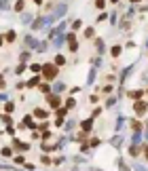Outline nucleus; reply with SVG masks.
I'll return each mask as SVG.
<instances>
[{"instance_id": "393cba45", "label": "nucleus", "mask_w": 148, "mask_h": 171, "mask_svg": "<svg viewBox=\"0 0 148 171\" xmlns=\"http://www.w3.org/2000/svg\"><path fill=\"white\" fill-rule=\"evenodd\" d=\"M80 25H83V23H80V21H78V19H76V21H72V30H78V28H80Z\"/></svg>"}, {"instance_id": "5701e85b", "label": "nucleus", "mask_w": 148, "mask_h": 171, "mask_svg": "<svg viewBox=\"0 0 148 171\" xmlns=\"http://www.w3.org/2000/svg\"><path fill=\"white\" fill-rule=\"evenodd\" d=\"M53 125H55V127H62V125H64V118H62V116H57V118H55V122H53Z\"/></svg>"}, {"instance_id": "f3484780", "label": "nucleus", "mask_w": 148, "mask_h": 171, "mask_svg": "<svg viewBox=\"0 0 148 171\" xmlns=\"http://www.w3.org/2000/svg\"><path fill=\"white\" fill-rule=\"evenodd\" d=\"M53 63H55V66H64V63H66V59H64L62 55H55V59H53Z\"/></svg>"}, {"instance_id": "b1692460", "label": "nucleus", "mask_w": 148, "mask_h": 171, "mask_svg": "<svg viewBox=\"0 0 148 171\" xmlns=\"http://www.w3.org/2000/svg\"><path fill=\"white\" fill-rule=\"evenodd\" d=\"M62 91H64V85H62V83H57V85H55V93L59 95V93H62Z\"/></svg>"}, {"instance_id": "423d86ee", "label": "nucleus", "mask_w": 148, "mask_h": 171, "mask_svg": "<svg viewBox=\"0 0 148 171\" xmlns=\"http://www.w3.org/2000/svg\"><path fill=\"white\" fill-rule=\"evenodd\" d=\"M13 144H15V148H17V150H21V152H23V150H28V148H30V144H23V142H19V140H15Z\"/></svg>"}, {"instance_id": "bb28decb", "label": "nucleus", "mask_w": 148, "mask_h": 171, "mask_svg": "<svg viewBox=\"0 0 148 171\" xmlns=\"http://www.w3.org/2000/svg\"><path fill=\"white\" fill-rule=\"evenodd\" d=\"M57 116H62V118H64V116H66V108H57Z\"/></svg>"}, {"instance_id": "6ab92c4d", "label": "nucleus", "mask_w": 148, "mask_h": 171, "mask_svg": "<svg viewBox=\"0 0 148 171\" xmlns=\"http://www.w3.org/2000/svg\"><path fill=\"white\" fill-rule=\"evenodd\" d=\"M74 106H76V99H68V101H66V110H72Z\"/></svg>"}, {"instance_id": "1a4fd4ad", "label": "nucleus", "mask_w": 148, "mask_h": 171, "mask_svg": "<svg viewBox=\"0 0 148 171\" xmlns=\"http://www.w3.org/2000/svg\"><path fill=\"white\" fill-rule=\"evenodd\" d=\"M4 38H7V42H15V38H17V34H15V30H9Z\"/></svg>"}, {"instance_id": "39448f33", "label": "nucleus", "mask_w": 148, "mask_h": 171, "mask_svg": "<svg viewBox=\"0 0 148 171\" xmlns=\"http://www.w3.org/2000/svg\"><path fill=\"white\" fill-rule=\"evenodd\" d=\"M80 127H83V131H85V133H87V131H91V129H93V116H91V118H85Z\"/></svg>"}, {"instance_id": "a878e982", "label": "nucleus", "mask_w": 148, "mask_h": 171, "mask_svg": "<svg viewBox=\"0 0 148 171\" xmlns=\"http://www.w3.org/2000/svg\"><path fill=\"white\" fill-rule=\"evenodd\" d=\"M95 7H97V9H104V7H106V0H97Z\"/></svg>"}, {"instance_id": "f8f14e48", "label": "nucleus", "mask_w": 148, "mask_h": 171, "mask_svg": "<svg viewBox=\"0 0 148 171\" xmlns=\"http://www.w3.org/2000/svg\"><path fill=\"white\" fill-rule=\"evenodd\" d=\"M38 91H42L45 95H49V91H51V87H49L47 83H42V85H38Z\"/></svg>"}, {"instance_id": "72a5a7b5", "label": "nucleus", "mask_w": 148, "mask_h": 171, "mask_svg": "<svg viewBox=\"0 0 148 171\" xmlns=\"http://www.w3.org/2000/svg\"><path fill=\"white\" fill-rule=\"evenodd\" d=\"M146 158H148V146H146Z\"/></svg>"}, {"instance_id": "4468645a", "label": "nucleus", "mask_w": 148, "mask_h": 171, "mask_svg": "<svg viewBox=\"0 0 148 171\" xmlns=\"http://www.w3.org/2000/svg\"><path fill=\"white\" fill-rule=\"evenodd\" d=\"M142 95H144V91H131V93H129V97H133L135 101H138V99L142 97Z\"/></svg>"}, {"instance_id": "a211bd4d", "label": "nucleus", "mask_w": 148, "mask_h": 171, "mask_svg": "<svg viewBox=\"0 0 148 171\" xmlns=\"http://www.w3.org/2000/svg\"><path fill=\"white\" fill-rule=\"evenodd\" d=\"M2 122H4L7 127H11V125H13V118H11L9 114H4V116H2Z\"/></svg>"}, {"instance_id": "ddd939ff", "label": "nucleus", "mask_w": 148, "mask_h": 171, "mask_svg": "<svg viewBox=\"0 0 148 171\" xmlns=\"http://www.w3.org/2000/svg\"><path fill=\"white\" fill-rule=\"evenodd\" d=\"M25 85H28V87H38V85H40V83H38V74H36L34 78H30V81L25 83Z\"/></svg>"}, {"instance_id": "2eb2a0df", "label": "nucleus", "mask_w": 148, "mask_h": 171, "mask_svg": "<svg viewBox=\"0 0 148 171\" xmlns=\"http://www.w3.org/2000/svg\"><path fill=\"white\" fill-rule=\"evenodd\" d=\"M30 70L34 72V74H40V70H42V66H40V63H32V66H30Z\"/></svg>"}, {"instance_id": "4be33fe9", "label": "nucleus", "mask_w": 148, "mask_h": 171, "mask_svg": "<svg viewBox=\"0 0 148 171\" xmlns=\"http://www.w3.org/2000/svg\"><path fill=\"white\" fill-rule=\"evenodd\" d=\"M19 59H21V63H25V61L30 59V53H21V57H19Z\"/></svg>"}, {"instance_id": "7c9ffc66", "label": "nucleus", "mask_w": 148, "mask_h": 171, "mask_svg": "<svg viewBox=\"0 0 148 171\" xmlns=\"http://www.w3.org/2000/svg\"><path fill=\"white\" fill-rule=\"evenodd\" d=\"M40 161L45 163V165H49V163H51V158H49V156H40Z\"/></svg>"}, {"instance_id": "473e14b6", "label": "nucleus", "mask_w": 148, "mask_h": 171, "mask_svg": "<svg viewBox=\"0 0 148 171\" xmlns=\"http://www.w3.org/2000/svg\"><path fill=\"white\" fill-rule=\"evenodd\" d=\"M2 38H4V36H0V45H2V42H4V40H2Z\"/></svg>"}, {"instance_id": "2f4dec72", "label": "nucleus", "mask_w": 148, "mask_h": 171, "mask_svg": "<svg viewBox=\"0 0 148 171\" xmlns=\"http://www.w3.org/2000/svg\"><path fill=\"white\" fill-rule=\"evenodd\" d=\"M34 2H36V4H38V7H40V4H42V0H34Z\"/></svg>"}, {"instance_id": "6e6552de", "label": "nucleus", "mask_w": 148, "mask_h": 171, "mask_svg": "<svg viewBox=\"0 0 148 171\" xmlns=\"http://www.w3.org/2000/svg\"><path fill=\"white\" fill-rule=\"evenodd\" d=\"M0 154H2V156H4V158H11V156H13V150H11V148H9V146H4V148H2V150H0Z\"/></svg>"}, {"instance_id": "dca6fc26", "label": "nucleus", "mask_w": 148, "mask_h": 171, "mask_svg": "<svg viewBox=\"0 0 148 171\" xmlns=\"http://www.w3.org/2000/svg\"><path fill=\"white\" fill-rule=\"evenodd\" d=\"M121 51H123V49H121V47L117 45V47H112V51H110V55H112V57H119V55H121Z\"/></svg>"}, {"instance_id": "aec40b11", "label": "nucleus", "mask_w": 148, "mask_h": 171, "mask_svg": "<svg viewBox=\"0 0 148 171\" xmlns=\"http://www.w3.org/2000/svg\"><path fill=\"white\" fill-rule=\"evenodd\" d=\"M25 72V63H19L17 68H15V74H23Z\"/></svg>"}, {"instance_id": "7ed1b4c3", "label": "nucleus", "mask_w": 148, "mask_h": 171, "mask_svg": "<svg viewBox=\"0 0 148 171\" xmlns=\"http://www.w3.org/2000/svg\"><path fill=\"white\" fill-rule=\"evenodd\" d=\"M133 110H135V114L142 116L148 110V104H146V101H142V99H138V101H133Z\"/></svg>"}, {"instance_id": "f03ea898", "label": "nucleus", "mask_w": 148, "mask_h": 171, "mask_svg": "<svg viewBox=\"0 0 148 171\" xmlns=\"http://www.w3.org/2000/svg\"><path fill=\"white\" fill-rule=\"evenodd\" d=\"M47 101H49V106H51V108H55V110L62 106V99H59V95H57V93H53V95L49 93V95H47Z\"/></svg>"}, {"instance_id": "20e7f679", "label": "nucleus", "mask_w": 148, "mask_h": 171, "mask_svg": "<svg viewBox=\"0 0 148 171\" xmlns=\"http://www.w3.org/2000/svg\"><path fill=\"white\" fill-rule=\"evenodd\" d=\"M68 45H70V51H72V53L78 49V42H76V36H74V34L68 36Z\"/></svg>"}, {"instance_id": "c85d7f7f", "label": "nucleus", "mask_w": 148, "mask_h": 171, "mask_svg": "<svg viewBox=\"0 0 148 171\" xmlns=\"http://www.w3.org/2000/svg\"><path fill=\"white\" fill-rule=\"evenodd\" d=\"M15 163L21 165V163H25V158H23V156H15Z\"/></svg>"}, {"instance_id": "0eeeda50", "label": "nucleus", "mask_w": 148, "mask_h": 171, "mask_svg": "<svg viewBox=\"0 0 148 171\" xmlns=\"http://www.w3.org/2000/svg\"><path fill=\"white\" fill-rule=\"evenodd\" d=\"M34 116H38V118H47V116H49V112H47V110L36 108V110H34Z\"/></svg>"}, {"instance_id": "f257e3e1", "label": "nucleus", "mask_w": 148, "mask_h": 171, "mask_svg": "<svg viewBox=\"0 0 148 171\" xmlns=\"http://www.w3.org/2000/svg\"><path fill=\"white\" fill-rule=\"evenodd\" d=\"M57 72H59V68L55 66V63H45V66H42V76L49 78V81L57 78Z\"/></svg>"}, {"instance_id": "9b49d317", "label": "nucleus", "mask_w": 148, "mask_h": 171, "mask_svg": "<svg viewBox=\"0 0 148 171\" xmlns=\"http://www.w3.org/2000/svg\"><path fill=\"white\" fill-rule=\"evenodd\" d=\"M93 36H95V30H93V28H87V30H85V38H87V40H91Z\"/></svg>"}, {"instance_id": "c756f323", "label": "nucleus", "mask_w": 148, "mask_h": 171, "mask_svg": "<svg viewBox=\"0 0 148 171\" xmlns=\"http://www.w3.org/2000/svg\"><path fill=\"white\" fill-rule=\"evenodd\" d=\"M47 127H49V122H40V125H38V129H40V131H45Z\"/></svg>"}, {"instance_id": "c9c22d12", "label": "nucleus", "mask_w": 148, "mask_h": 171, "mask_svg": "<svg viewBox=\"0 0 148 171\" xmlns=\"http://www.w3.org/2000/svg\"><path fill=\"white\" fill-rule=\"evenodd\" d=\"M110 2H119V0H110Z\"/></svg>"}, {"instance_id": "412c9836", "label": "nucleus", "mask_w": 148, "mask_h": 171, "mask_svg": "<svg viewBox=\"0 0 148 171\" xmlns=\"http://www.w3.org/2000/svg\"><path fill=\"white\" fill-rule=\"evenodd\" d=\"M13 110H15V104H13V101H9V104L4 106V112H9V114H11Z\"/></svg>"}, {"instance_id": "cd10ccee", "label": "nucleus", "mask_w": 148, "mask_h": 171, "mask_svg": "<svg viewBox=\"0 0 148 171\" xmlns=\"http://www.w3.org/2000/svg\"><path fill=\"white\" fill-rule=\"evenodd\" d=\"M97 144H100V140H97V137H93V140H89V146H97Z\"/></svg>"}, {"instance_id": "f704fd0d", "label": "nucleus", "mask_w": 148, "mask_h": 171, "mask_svg": "<svg viewBox=\"0 0 148 171\" xmlns=\"http://www.w3.org/2000/svg\"><path fill=\"white\" fill-rule=\"evenodd\" d=\"M131 2H140V0H131Z\"/></svg>"}, {"instance_id": "9d476101", "label": "nucleus", "mask_w": 148, "mask_h": 171, "mask_svg": "<svg viewBox=\"0 0 148 171\" xmlns=\"http://www.w3.org/2000/svg\"><path fill=\"white\" fill-rule=\"evenodd\" d=\"M23 7H25V0H17V2H15V11H17V13H21Z\"/></svg>"}]
</instances>
